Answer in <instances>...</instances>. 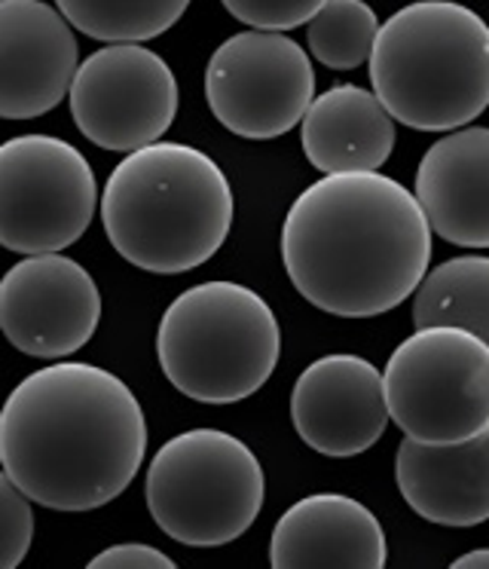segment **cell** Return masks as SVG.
Segmentation results:
<instances>
[{
  "instance_id": "1",
  "label": "cell",
  "mask_w": 489,
  "mask_h": 569,
  "mask_svg": "<svg viewBox=\"0 0 489 569\" xmlns=\"http://www.w3.org/2000/svg\"><path fill=\"white\" fill-rule=\"evenodd\" d=\"M144 453L141 401L98 365L40 368L0 408V466L31 502L52 511L113 502L134 481Z\"/></svg>"
},
{
  "instance_id": "2",
  "label": "cell",
  "mask_w": 489,
  "mask_h": 569,
  "mask_svg": "<svg viewBox=\"0 0 489 569\" xmlns=\"http://www.w3.org/2000/svg\"><path fill=\"white\" fill-rule=\"evenodd\" d=\"M431 260L419 199L389 174H325L281 223V263L312 307L370 319L401 307Z\"/></svg>"
},
{
  "instance_id": "3",
  "label": "cell",
  "mask_w": 489,
  "mask_h": 569,
  "mask_svg": "<svg viewBox=\"0 0 489 569\" xmlns=\"http://www.w3.org/2000/svg\"><path fill=\"white\" fill-rule=\"evenodd\" d=\"M236 197L202 150L153 141L129 150L101 193V223L122 260L144 272L178 276L214 258L227 242Z\"/></svg>"
},
{
  "instance_id": "4",
  "label": "cell",
  "mask_w": 489,
  "mask_h": 569,
  "mask_svg": "<svg viewBox=\"0 0 489 569\" xmlns=\"http://www.w3.org/2000/svg\"><path fill=\"white\" fill-rule=\"evenodd\" d=\"M367 62L373 96L416 132H452L489 108V26L456 0L391 13Z\"/></svg>"
},
{
  "instance_id": "5",
  "label": "cell",
  "mask_w": 489,
  "mask_h": 569,
  "mask_svg": "<svg viewBox=\"0 0 489 569\" xmlns=\"http://www.w3.org/2000/svg\"><path fill=\"white\" fill-rule=\"evenodd\" d=\"M279 356V319L248 284H193L159 319V368L181 396L199 405L251 398L272 377Z\"/></svg>"
},
{
  "instance_id": "6",
  "label": "cell",
  "mask_w": 489,
  "mask_h": 569,
  "mask_svg": "<svg viewBox=\"0 0 489 569\" xmlns=\"http://www.w3.org/2000/svg\"><path fill=\"white\" fill-rule=\"evenodd\" d=\"M147 508L169 539L190 548L236 542L255 523L267 478L255 450L220 429H190L159 447L147 469Z\"/></svg>"
},
{
  "instance_id": "7",
  "label": "cell",
  "mask_w": 489,
  "mask_h": 569,
  "mask_svg": "<svg viewBox=\"0 0 489 569\" xmlns=\"http://www.w3.org/2000/svg\"><path fill=\"white\" fill-rule=\"evenodd\" d=\"M389 417L419 445H459L489 422V347L465 328H416L382 371Z\"/></svg>"
},
{
  "instance_id": "8",
  "label": "cell",
  "mask_w": 489,
  "mask_h": 569,
  "mask_svg": "<svg viewBox=\"0 0 489 569\" xmlns=\"http://www.w3.org/2000/svg\"><path fill=\"white\" fill-rule=\"evenodd\" d=\"M96 209V172L71 141L34 132L0 144V246L16 254L64 251Z\"/></svg>"
},
{
  "instance_id": "9",
  "label": "cell",
  "mask_w": 489,
  "mask_h": 569,
  "mask_svg": "<svg viewBox=\"0 0 489 569\" xmlns=\"http://www.w3.org/2000/svg\"><path fill=\"white\" fill-rule=\"evenodd\" d=\"M316 99L309 52L285 31H242L211 52L206 101L232 136L272 141L291 132Z\"/></svg>"
},
{
  "instance_id": "10",
  "label": "cell",
  "mask_w": 489,
  "mask_h": 569,
  "mask_svg": "<svg viewBox=\"0 0 489 569\" xmlns=\"http://www.w3.org/2000/svg\"><path fill=\"white\" fill-rule=\"evenodd\" d=\"M71 117L96 148L129 150L153 144L178 113V80L159 52L141 43H108L77 64Z\"/></svg>"
},
{
  "instance_id": "11",
  "label": "cell",
  "mask_w": 489,
  "mask_h": 569,
  "mask_svg": "<svg viewBox=\"0 0 489 569\" xmlns=\"http://www.w3.org/2000/svg\"><path fill=\"white\" fill-rule=\"evenodd\" d=\"M101 322V291L61 251L28 254L0 279V331L31 359H64L92 340Z\"/></svg>"
},
{
  "instance_id": "12",
  "label": "cell",
  "mask_w": 489,
  "mask_h": 569,
  "mask_svg": "<svg viewBox=\"0 0 489 569\" xmlns=\"http://www.w3.org/2000/svg\"><path fill=\"white\" fill-rule=\"evenodd\" d=\"M291 420L303 445L321 457L367 453L389 426L382 373L361 356H321L293 383Z\"/></svg>"
},
{
  "instance_id": "13",
  "label": "cell",
  "mask_w": 489,
  "mask_h": 569,
  "mask_svg": "<svg viewBox=\"0 0 489 569\" xmlns=\"http://www.w3.org/2000/svg\"><path fill=\"white\" fill-rule=\"evenodd\" d=\"M80 64L71 22L43 0H0V120L59 108Z\"/></svg>"
},
{
  "instance_id": "14",
  "label": "cell",
  "mask_w": 489,
  "mask_h": 569,
  "mask_svg": "<svg viewBox=\"0 0 489 569\" xmlns=\"http://www.w3.org/2000/svg\"><path fill=\"white\" fill-rule=\"evenodd\" d=\"M389 545L377 515L342 493H312L293 502L269 539L276 569H379Z\"/></svg>"
},
{
  "instance_id": "15",
  "label": "cell",
  "mask_w": 489,
  "mask_h": 569,
  "mask_svg": "<svg viewBox=\"0 0 489 569\" xmlns=\"http://www.w3.org/2000/svg\"><path fill=\"white\" fill-rule=\"evenodd\" d=\"M416 199L431 233L462 248H489V129L459 126L422 153Z\"/></svg>"
},
{
  "instance_id": "16",
  "label": "cell",
  "mask_w": 489,
  "mask_h": 569,
  "mask_svg": "<svg viewBox=\"0 0 489 569\" xmlns=\"http://www.w3.org/2000/svg\"><path fill=\"white\" fill-rule=\"evenodd\" d=\"M395 478L403 502L438 527L489 520V422L459 445H419L403 435Z\"/></svg>"
},
{
  "instance_id": "17",
  "label": "cell",
  "mask_w": 489,
  "mask_h": 569,
  "mask_svg": "<svg viewBox=\"0 0 489 569\" xmlns=\"http://www.w3.org/2000/svg\"><path fill=\"white\" fill-rule=\"evenodd\" d=\"M395 120L365 87H330L309 101L300 120V141L321 174L377 172L395 150Z\"/></svg>"
},
{
  "instance_id": "18",
  "label": "cell",
  "mask_w": 489,
  "mask_h": 569,
  "mask_svg": "<svg viewBox=\"0 0 489 569\" xmlns=\"http://www.w3.org/2000/svg\"><path fill=\"white\" fill-rule=\"evenodd\" d=\"M413 325H450L489 347V258L462 254L426 270L413 291Z\"/></svg>"
},
{
  "instance_id": "19",
  "label": "cell",
  "mask_w": 489,
  "mask_h": 569,
  "mask_svg": "<svg viewBox=\"0 0 489 569\" xmlns=\"http://www.w3.org/2000/svg\"><path fill=\"white\" fill-rule=\"evenodd\" d=\"M190 0H56L71 28L101 43H144L166 34Z\"/></svg>"
},
{
  "instance_id": "20",
  "label": "cell",
  "mask_w": 489,
  "mask_h": 569,
  "mask_svg": "<svg viewBox=\"0 0 489 569\" xmlns=\"http://www.w3.org/2000/svg\"><path fill=\"white\" fill-rule=\"evenodd\" d=\"M379 19L365 0H325L306 22L312 59L333 71H355L370 59Z\"/></svg>"
},
{
  "instance_id": "21",
  "label": "cell",
  "mask_w": 489,
  "mask_h": 569,
  "mask_svg": "<svg viewBox=\"0 0 489 569\" xmlns=\"http://www.w3.org/2000/svg\"><path fill=\"white\" fill-rule=\"evenodd\" d=\"M34 539V511L31 499L0 471V569L22 563Z\"/></svg>"
},
{
  "instance_id": "22",
  "label": "cell",
  "mask_w": 489,
  "mask_h": 569,
  "mask_svg": "<svg viewBox=\"0 0 489 569\" xmlns=\"http://www.w3.org/2000/svg\"><path fill=\"white\" fill-rule=\"evenodd\" d=\"M232 19L260 31H291L306 26L325 0H220Z\"/></svg>"
},
{
  "instance_id": "23",
  "label": "cell",
  "mask_w": 489,
  "mask_h": 569,
  "mask_svg": "<svg viewBox=\"0 0 489 569\" xmlns=\"http://www.w3.org/2000/svg\"><path fill=\"white\" fill-rule=\"evenodd\" d=\"M92 569H174V560L144 542L110 545L89 560Z\"/></svg>"
},
{
  "instance_id": "24",
  "label": "cell",
  "mask_w": 489,
  "mask_h": 569,
  "mask_svg": "<svg viewBox=\"0 0 489 569\" xmlns=\"http://www.w3.org/2000/svg\"><path fill=\"white\" fill-rule=\"evenodd\" d=\"M452 567L456 569H489V548H475V551H468V555L456 557V560H452Z\"/></svg>"
}]
</instances>
